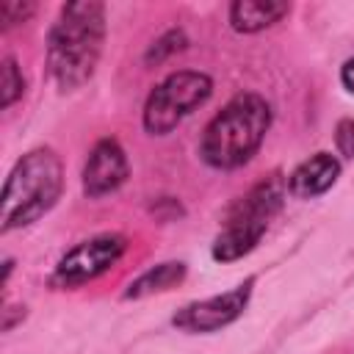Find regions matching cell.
I'll return each instance as SVG.
<instances>
[{"mask_svg": "<svg viewBox=\"0 0 354 354\" xmlns=\"http://www.w3.org/2000/svg\"><path fill=\"white\" fill-rule=\"evenodd\" d=\"M288 3L274 0H235L230 6V25L238 33H257L263 28H271L282 17H288Z\"/></svg>", "mask_w": 354, "mask_h": 354, "instance_id": "obj_10", "label": "cell"}, {"mask_svg": "<svg viewBox=\"0 0 354 354\" xmlns=\"http://www.w3.org/2000/svg\"><path fill=\"white\" fill-rule=\"evenodd\" d=\"M337 174H340V160L329 152H318L293 169L290 180H288V191L299 199H313V196L329 191L335 185Z\"/></svg>", "mask_w": 354, "mask_h": 354, "instance_id": "obj_9", "label": "cell"}, {"mask_svg": "<svg viewBox=\"0 0 354 354\" xmlns=\"http://www.w3.org/2000/svg\"><path fill=\"white\" fill-rule=\"evenodd\" d=\"M64 169L53 149H33L11 169L3 188L0 230L11 232L17 227L33 224L41 218L61 196Z\"/></svg>", "mask_w": 354, "mask_h": 354, "instance_id": "obj_3", "label": "cell"}, {"mask_svg": "<svg viewBox=\"0 0 354 354\" xmlns=\"http://www.w3.org/2000/svg\"><path fill=\"white\" fill-rule=\"evenodd\" d=\"M22 91H25V77H22V72L17 69V61H14V58H6V61H3V83H0V94H3L0 105H3V108L14 105V102L22 97Z\"/></svg>", "mask_w": 354, "mask_h": 354, "instance_id": "obj_12", "label": "cell"}, {"mask_svg": "<svg viewBox=\"0 0 354 354\" xmlns=\"http://www.w3.org/2000/svg\"><path fill=\"white\" fill-rule=\"evenodd\" d=\"M213 91V83L202 72H174L152 88L144 105V127L152 136L171 133L191 111H196Z\"/></svg>", "mask_w": 354, "mask_h": 354, "instance_id": "obj_5", "label": "cell"}, {"mask_svg": "<svg viewBox=\"0 0 354 354\" xmlns=\"http://www.w3.org/2000/svg\"><path fill=\"white\" fill-rule=\"evenodd\" d=\"M105 39V6L97 0L66 3L47 39V66L61 91L80 88L97 69Z\"/></svg>", "mask_w": 354, "mask_h": 354, "instance_id": "obj_1", "label": "cell"}, {"mask_svg": "<svg viewBox=\"0 0 354 354\" xmlns=\"http://www.w3.org/2000/svg\"><path fill=\"white\" fill-rule=\"evenodd\" d=\"M268 124V102L260 94H238L205 127L199 155L213 169H235L257 152Z\"/></svg>", "mask_w": 354, "mask_h": 354, "instance_id": "obj_2", "label": "cell"}, {"mask_svg": "<svg viewBox=\"0 0 354 354\" xmlns=\"http://www.w3.org/2000/svg\"><path fill=\"white\" fill-rule=\"evenodd\" d=\"M335 141L343 158H354V119H343L335 130Z\"/></svg>", "mask_w": 354, "mask_h": 354, "instance_id": "obj_15", "label": "cell"}, {"mask_svg": "<svg viewBox=\"0 0 354 354\" xmlns=\"http://www.w3.org/2000/svg\"><path fill=\"white\" fill-rule=\"evenodd\" d=\"M249 293H252V279H246L243 285H238L221 296H210L205 301H194V304L183 307L171 318V324L185 332H216V329L232 324L243 313V307L249 304Z\"/></svg>", "mask_w": 354, "mask_h": 354, "instance_id": "obj_7", "label": "cell"}, {"mask_svg": "<svg viewBox=\"0 0 354 354\" xmlns=\"http://www.w3.org/2000/svg\"><path fill=\"white\" fill-rule=\"evenodd\" d=\"M127 180V158L119 141L102 138L91 149L86 166H83V194L91 199H100L105 194H113Z\"/></svg>", "mask_w": 354, "mask_h": 354, "instance_id": "obj_8", "label": "cell"}, {"mask_svg": "<svg viewBox=\"0 0 354 354\" xmlns=\"http://www.w3.org/2000/svg\"><path fill=\"white\" fill-rule=\"evenodd\" d=\"M36 6L28 3V0H6L0 3V22H3V30L19 25V22H28L33 17Z\"/></svg>", "mask_w": 354, "mask_h": 354, "instance_id": "obj_13", "label": "cell"}, {"mask_svg": "<svg viewBox=\"0 0 354 354\" xmlns=\"http://www.w3.org/2000/svg\"><path fill=\"white\" fill-rule=\"evenodd\" d=\"M124 252V238L116 232H105V235H94L83 243H77L75 249H69L53 274V285L58 288H75L83 285L100 274H105Z\"/></svg>", "mask_w": 354, "mask_h": 354, "instance_id": "obj_6", "label": "cell"}, {"mask_svg": "<svg viewBox=\"0 0 354 354\" xmlns=\"http://www.w3.org/2000/svg\"><path fill=\"white\" fill-rule=\"evenodd\" d=\"M185 47V33L183 30H169V33H163L158 41H155V47L147 53V64H158V61H163V58H169L171 53H177V50H183Z\"/></svg>", "mask_w": 354, "mask_h": 354, "instance_id": "obj_14", "label": "cell"}, {"mask_svg": "<svg viewBox=\"0 0 354 354\" xmlns=\"http://www.w3.org/2000/svg\"><path fill=\"white\" fill-rule=\"evenodd\" d=\"M282 199H285V185L279 177H268L257 183L230 213L227 227L218 232L213 243V257L230 263L252 252L263 238V232L268 230V221L279 213Z\"/></svg>", "mask_w": 354, "mask_h": 354, "instance_id": "obj_4", "label": "cell"}, {"mask_svg": "<svg viewBox=\"0 0 354 354\" xmlns=\"http://www.w3.org/2000/svg\"><path fill=\"white\" fill-rule=\"evenodd\" d=\"M185 279V266L183 263H160L155 268H149L147 274H141L136 282H130L127 288V299H144L160 290H169L174 285H180Z\"/></svg>", "mask_w": 354, "mask_h": 354, "instance_id": "obj_11", "label": "cell"}, {"mask_svg": "<svg viewBox=\"0 0 354 354\" xmlns=\"http://www.w3.org/2000/svg\"><path fill=\"white\" fill-rule=\"evenodd\" d=\"M340 80H343V86L354 94V58H348V61L343 64V69H340Z\"/></svg>", "mask_w": 354, "mask_h": 354, "instance_id": "obj_16", "label": "cell"}]
</instances>
